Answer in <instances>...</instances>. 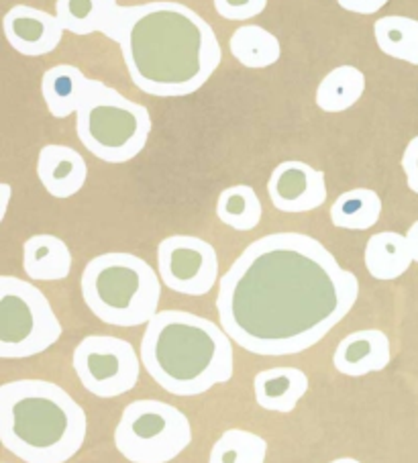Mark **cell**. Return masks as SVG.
Masks as SVG:
<instances>
[{
  "mask_svg": "<svg viewBox=\"0 0 418 463\" xmlns=\"http://www.w3.org/2000/svg\"><path fill=\"white\" fill-rule=\"evenodd\" d=\"M359 280L315 237L255 239L219 282L223 331L249 354L280 357L315 347L351 313Z\"/></svg>",
  "mask_w": 418,
  "mask_h": 463,
  "instance_id": "6da1fadb",
  "label": "cell"
},
{
  "mask_svg": "<svg viewBox=\"0 0 418 463\" xmlns=\"http://www.w3.org/2000/svg\"><path fill=\"white\" fill-rule=\"evenodd\" d=\"M102 35L119 43L128 78L149 97H188L223 60L211 23L172 0L119 5Z\"/></svg>",
  "mask_w": 418,
  "mask_h": 463,
  "instance_id": "7a4b0ae2",
  "label": "cell"
},
{
  "mask_svg": "<svg viewBox=\"0 0 418 463\" xmlns=\"http://www.w3.org/2000/svg\"><path fill=\"white\" fill-rule=\"evenodd\" d=\"M141 364L174 396H198L227 384L235 355L233 339L208 318L186 310H162L146 326Z\"/></svg>",
  "mask_w": 418,
  "mask_h": 463,
  "instance_id": "3957f363",
  "label": "cell"
},
{
  "mask_svg": "<svg viewBox=\"0 0 418 463\" xmlns=\"http://www.w3.org/2000/svg\"><path fill=\"white\" fill-rule=\"evenodd\" d=\"M86 412L62 386L14 380L0 386V443L25 463H66L82 449Z\"/></svg>",
  "mask_w": 418,
  "mask_h": 463,
  "instance_id": "277c9868",
  "label": "cell"
},
{
  "mask_svg": "<svg viewBox=\"0 0 418 463\" xmlns=\"http://www.w3.org/2000/svg\"><path fill=\"white\" fill-rule=\"evenodd\" d=\"M82 298L90 313L112 326H139L157 315L162 280L133 253H102L82 271Z\"/></svg>",
  "mask_w": 418,
  "mask_h": 463,
  "instance_id": "5b68a950",
  "label": "cell"
},
{
  "mask_svg": "<svg viewBox=\"0 0 418 463\" xmlns=\"http://www.w3.org/2000/svg\"><path fill=\"white\" fill-rule=\"evenodd\" d=\"M76 133L94 157L125 164L141 154L151 133L149 110L102 84L76 113Z\"/></svg>",
  "mask_w": 418,
  "mask_h": 463,
  "instance_id": "8992f818",
  "label": "cell"
},
{
  "mask_svg": "<svg viewBox=\"0 0 418 463\" xmlns=\"http://www.w3.org/2000/svg\"><path fill=\"white\" fill-rule=\"evenodd\" d=\"M60 337L62 323L45 294L17 276H0V357H33Z\"/></svg>",
  "mask_w": 418,
  "mask_h": 463,
  "instance_id": "52a82bcc",
  "label": "cell"
},
{
  "mask_svg": "<svg viewBox=\"0 0 418 463\" xmlns=\"http://www.w3.org/2000/svg\"><path fill=\"white\" fill-rule=\"evenodd\" d=\"M192 441L186 414L162 401H135L125 406L115 445L131 463H170Z\"/></svg>",
  "mask_w": 418,
  "mask_h": 463,
  "instance_id": "ba28073f",
  "label": "cell"
},
{
  "mask_svg": "<svg viewBox=\"0 0 418 463\" xmlns=\"http://www.w3.org/2000/svg\"><path fill=\"white\" fill-rule=\"evenodd\" d=\"M74 372L88 392L117 398L139 382L141 362L131 343L112 335H88L74 351Z\"/></svg>",
  "mask_w": 418,
  "mask_h": 463,
  "instance_id": "9c48e42d",
  "label": "cell"
},
{
  "mask_svg": "<svg viewBox=\"0 0 418 463\" xmlns=\"http://www.w3.org/2000/svg\"><path fill=\"white\" fill-rule=\"evenodd\" d=\"M157 269L170 290L204 297L219 280V255L204 239L172 235L157 245Z\"/></svg>",
  "mask_w": 418,
  "mask_h": 463,
  "instance_id": "30bf717a",
  "label": "cell"
},
{
  "mask_svg": "<svg viewBox=\"0 0 418 463\" xmlns=\"http://www.w3.org/2000/svg\"><path fill=\"white\" fill-rule=\"evenodd\" d=\"M271 204L282 213H310L327 201L325 174L304 162H282L268 182Z\"/></svg>",
  "mask_w": 418,
  "mask_h": 463,
  "instance_id": "8fae6325",
  "label": "cell"
},
{
  "mask_svg": "<svg viewBox=\"0 0 418 463\" xmlns=\"http://www.w3.org/2000/svg\"><path fill=\"white\" fill-rule=\"evenodd\" d=\"M3 31L14 52L29 58L52 53L62 43L63 29L55 14L17 5L5 14Z\"/></svg>",
  "mask_w": 418,
  "mask_h": 463,
  "instance_id": "7c38bea8",
  "label": "cell"
},
{
  "mask_svg": "<svg viewBox=\"0 0 418 463\" xmlns=\"http://www.w3.org/2000/svg\"><path fill=\"white\" fill-rule=\"evenodd\" d=\"M390 339L384 331L366 329L345 337L335 349L333 364L345 376H367L390 365Z\"/></svg>",
  "mask_w": 418,
  "mask_h": 463,
  "instance_id": "4fadbf2b",
  "label": "cell"
},
{
  "mask_svg": "<svg viewBox=\"0 0 418 463\" xmlns=\"http://www.w3.org/2000/svg\"><path fill=\"white\" fill-rule=\"evenodd\" d=\"M102 86L100 80L88 78L82 70L70 63H60V66L50 68L42 78V94L55 118H66L76 115L78 109L84 105L88 97L99 90Z\"/></svg>",
  "mask_w": 418,
  "mask_h": 463,
  "instance_id": "5bb4252c",
  "label": "cell"
},
{
  "mask_svg": "<svg viewBox=\"0 0 418 463\" xmlns=\"http://www.w3.org/2000/svg\"><path fill=\"white\" fill-rule=\"evenodd\" d=\"M37 175L53 198H70L84 188L88 165L76 149L52 143L39 151Z\"/></svg>",
  "mask_w": 418,
  "mask_h": 463,
  "instance_id": "9a60e30c",
  "label": "cell"
},
{
  "mask_svg": "<svg viewBox=\"0 0 418 463\" xmlns=\"http://www.w3.org/2000/svg\"><path fill=\"white\" fill-rule=\"evenodd\" d=\"M255 401L265 411L292 412L309 392V376L299 367H271L253 378Z\"/></svg>",
  "mask_w": 418,
  "mask_h": 463,
  "instance_id": "2e32d148",
  "label": "cell"
},
{
  "mask_svg": "<svg viewBox=\"0 0 418 463\" xmlns=\"http://www.w3.org/2000/svg\"><path fill=\"white\" fill-rule=\"evenodd\" d=\"M23 269L37 282H58L70 276L71 253L63 239L33 235L23 245Z\"/></svg>",
  "mask_w": 418,
  "mask_h": 463,
  "instance_id": "e0dca14e",
  "label": "cell"
},
{
  "mask_svg": "<svg viewBox=\"0 0 418 463\" xmlns=\"http://www.w3.org/2000/svg\"><path fill=\"white\" fill-rule=\"evenodd\" d=\"M413 261L406 235H400L396 231H382L369 237L366 245V268L375 280H396L406 274Z\"/></svg>",
  "mask_w": 418,
  "mask_h": 463,
  "instance_id": "ac0fdd59",
  "label": "cell"
},
{
  "mask_svg": "<svg viewBox=\"0 0 418 463\" xmlns=\"http://www.w3.org/2000/svg\"><path fill=\"white\" fill-rule=\"evenodd\" d=\"M119 9L117 0H58L55 17L74 35L104 33Z\"/></svg>",
  "mask_w": 418,
  "mask_h": 463,
  "instance_id": "d6986e66",
  "label": "cell"
},
{
  "mask_svg": "<svg viewBox=\"0 0 418 463\" xmlns=\"http://www.w3.org/2000/svg\"><path fill=\"white\" fill-rule=\"evenodd\" d=\"M366 92V74L356 66H339L328 71L317 88V105L325 113H345Z\"/></svg>",
  "mask_w": 418,
  "mask_h": 463,
  "instance_id": "ffe728a7",
  "label": "cell"
},
{
  "mask_svg": "<svg viewBox=\"0 0 418 463\" xmlns=\"http://www.w3.org/2000/svg\"><path fill=\"white\" fill-rule=\"evenodd\" d=\"M229 50L241 66L263 70L273 66L282 55L280 39L260 25H243L231 35Z\"/></svg>",
  "mask_w": 418,
  "mask_h": 463,
  "instance_id": "44dd1931",
  "label": "cell"
},
{
  "mask_svg": "<svg viewBox=\"0 0 418 463\" xmlns=\"http://www.w3.org/2000/svg\"><path fill=\"white\" fill-rule=\"evenodd\" d=\"M374 37L380 50L394 60L418 66V21L390 14L375 21Z\"/></svg>",
  "mask_w": 418,
  "mask_h": 463,
  "instance_id": "7402d4cb",
  "label": "cell"
},
{
  "mask_svg": "<svg viewBox=\"0 0 418 463\" xmlns=\"http://www.w3.org/2000/svg\"><path fill=\"white\" fill-rule=\"evenodd\" d=\"M382 214V198L369 188H356L343 193L331 206L335 227L349 231L372 229Z\"/></svg>",
  "mask_w": 418,
  "mask_h": 463,
  "instance_id": "603a6c76",
  "label": "cell"
},
{
  "mask_svg": "<svg viewBox=\"0 0 418 463\" xmlns=\"http://www.w3.org/2000/svg\"><path fill=\"white\" fill-rule=\"evenodd\" d=\"M261 201L247 184H237L223 190L216 203V217L235 231H253L261 221Z\"/></svg>",
  "mask_w": 418,
  "mask_h": 463,
  "instance_id": "cb8c5ba5",
  "label": "cell"
},
{
  "mask_svg": "<svg viewBox=\"0 0 418 463\" xmlns=\"http://www.w3.org/2000/svg\"><path fill=\"white\" fill-rule=\"evenodd\" d=\"M268 443L252 430L229 429L213 445L208 463H265Z\"/></svg>",
  "mask_w": 418,
  "mask_h": 463,
  "instance_id": "d4e9b609",
  "label": "cell"
},
{
  "mask_svg": "<svg viewBox=\"0 0 418 463\" xmlns=\"http://www.w3.org/2000/svg\"><path fill=\"white\" fill-rule=\"evenodd\" d=\"M268 0H214V9L227 21H247L261 14Z\"/></svg>",
  "mask_w": 418,
  "mask_h": 463,
  "instance_id": "484cf974",
  "label": "cell"
},
{
  "mask_svg": "<svg viewBox=\"0 0 418 463\" xmlns=\"http://www.w3.org/2000/svg\"><path fill=\"white\" fill-rule=\"evenodd\" d=\"M402 170H404L408 188L418 194V135L408 141L404 154H402Z\"/></svg>",
  "mask_w": 418,
  "mask_h": 463,
  "instance_id": "4316f807",
  "label": "cell"
},
{
  "mask_svg": "<svg viewBox=\"0 0 418 463\" xmlns=\"http://www.w3.org/2000/svg\"><path fill=\"white\" fill-rule=\"evenodd\" d=\"M341 9L356 14H375L382 11L390 0H337Z\"/></svg>",
  "mask_w": 418,
  "mask_h": 463,
  "instance_id": "83f0119b",
  "label": "cell"
},
{
  "mask_svg": "<svg viewBox=\"0 0 418 463\" xmlns=\"http://www.w3.org/2000/svg\"><path fill=\"white\" fill-rule=\"evenodd\" d=\"M11 196H13V188L9 186V184L0 182V222L5 221V217H6V211H9Z\"/></svg>",
  "mask_w": 418,
  "mask_h": 463,
  "instance_id": "f1b7e54d",
  "label": "cell"
},
{
  "mask_svg": "<svg viewBox=\"0 0 418 463\" xmlns=\"http://www.w3.org/2000/svg\"><path fill=\"white\" fill-rule=\"evenodd\" d=\"M406 241H408V247H410V253H413V260L418 263V221L413 222V227L408 229Z\"/></svg>",
  "mask_w": 418,
  "mask_h": 463,
  "instance_id": "f546056e",
  "label": "cell"
},
{
  "mask_svg": "<svg viewBox=\"0 0 418 463\" xmlns=\"http://www.w3.org/2000/svg\"><path fill=\"white\" fill-rule=\"evenodd\" d=\"M331 463H361V461L353 459V458H341V459H335V461H331Z\"/></svg>",
  "mask_w": 418,
  "mask_h": 463,
  "instance_id": "4dcf8cb0",
  "label": "cell"
}]
</instances>
